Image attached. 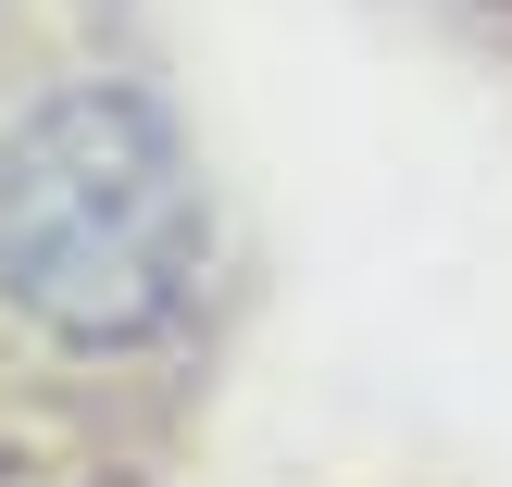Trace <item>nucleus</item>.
<instances>
[{
  "label": "nucleus",
  "instance_id": "obj_1",
  "mask_svg": "<svg viewBox=\"0 0 512 487\" xmlns=\"http://www.w3.org/2000/svg\"><path fill=\"white\" fill-rule=\"evenodd\" d=\"M0 263L50 325L125 338L188 288V188L125 100H63L0 175Z\"/></svg>",
  "mask_w": 512,
  "mask_h": 487
}]
</instances>
